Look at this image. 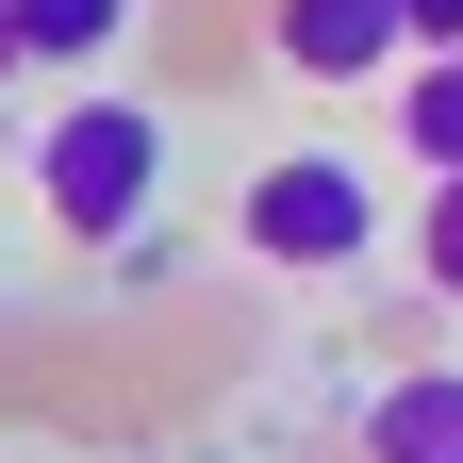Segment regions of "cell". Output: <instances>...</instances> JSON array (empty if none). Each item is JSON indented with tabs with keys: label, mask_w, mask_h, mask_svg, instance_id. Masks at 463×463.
<instances>
[{
	"label": "cell",
	"mask_w": 463,
	"mask_h": 463,
	"mask_svg": "<svg viewBox=\"0 0 463 463\" xmlns=\"http://www.w3.org/2000/svg\"><path fill=\"white\" fill-rule=\"evenodd\" d=\"M364 463H463V364H397L364 397Z\"/></svg>",
	"instance_id": "cell-4"
},
{
	"label": "cell",
	"mask_w": 463,
	"mask_h": 463,
	"mask_svg": "<svg viewBox=\"0 0 463 463\" xmlns=\"http://www.w3.org/2000/svg\"><path fill=\"white\" fill-rule=\"evenodd\" d=\"M265 50L298 83H397L414 50H397V0H265Z\"/></svg>",
	"instance_id": "cell-3"
},
{
	"label": "cell",
	"mask_w": 463,
	"mask_h": 463,
	"mask_svg": "<svg viewBox=\"0 0 463 463\" xmlns=\"http://www.w3.org/2000/svg\"><path fill=\"white\" fill-rule=\"evenodd\" d=\"M397 50H463V0H397Z\"/></svg>",
	"instance_id": "cell-8"
},
{
	"label": "cell",
	"mask_w": 463,
	"mask_h": 463,
	"mask_svg": "<svg viewBox=\"0 0 463 463\" xmlns=\"http://www.w3.org/2000/svg\"><path fill=\"white\" fill-rule=\"evenodd\" d=\"M414 281H430V298H463V165L414 199Z\"/></svg>",
	"instance_id": "cell-7"
},
{
	"label": "cell",
	"mask_w": 463,
	"mask_h": 463,
	"mask_svg": "<svg viewBox=\"0 0 463 463\" xmlns=\"http://www.w3.org/2000/svg\"><path fill=\"white\" fill-rule=\"evenodd\" d=\"M116 50H133V0H17V67H116Z\"/></svg>",
	"instance_id": "cell-5"
},
{
	"label": "cell",
	"mask_w": 463,
	"mask_h": 463,
	"mask_svg": "<svg viewBox=\"0 0 463 463\" xmlns=\"http://www.w3.org/2000/svg\"><path fill=\"white\" fill-rule=\"evenodd\" d=\"M0 83H17V0H0Z\"/></svg>",
	"instance_id": "cell-9"
},
{
	"label": "cell",
	"mask_w": 463,
	"mask_h": 463,
	"mask_svg": "<svg viewBox=\"0 0 463 463\" xmlns=\"http://www.w3.org/2000/svg\"><path fill=\"white\" fill-rule=\"evenodd\" d=\"M232 232H249V265H364L381 249V183L347 149H281V165H249Z\"/></svg>",
	"instance_id": "cell-2"
},
{
	"label": "cell",
	"mask_w": 463,
	"mask_h": 463,
	"mask_svg": "<svg viewBox=\"0 0 463 463\" xmlns=\"http://www.w3.org/2000/svg\"><path fill=\"white\" fill-rule=\"evenodd\" d=\"M33 215L67 232V249H116L133 215H165V116L116 99V83H83V99L33 133Z\"/></svg>",
	"instance_id": "cell-1"
},
{
	"label": "cell",
	"mask_w": 463,
	"mask_h": 463,
	"mask_svg": "<svg viewBox=\"0 0 463 463\" xmlns=\"http://www.w3.org/2000/svg\"><path fill=\"white\" fill-rule=\"evenodd\" d=\"M397 149H414L430 183L463 165V50H414V67H397Z\"/></svg>",
	"instance_id": "cell-6"
}]
</instances>
